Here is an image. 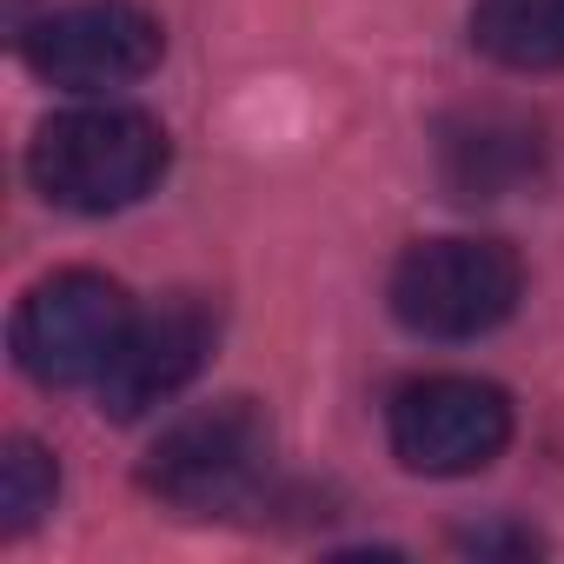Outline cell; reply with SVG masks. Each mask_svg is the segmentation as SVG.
I'll return each instance as SVG.
<instances>
[{
    "label": "cell",
    "instance_id": "30bf717a",
    "mask_svg": "<svg viewBox=\"0 0 564 564\" xmlns=\"http://www.w3.org/2000/svg\"><path fill=\"white\" fill-rule=\"evenodd\" d=\"M54 491H61V465L41 438H8L0 452V531H28L41 524V511H54Z\"/></svg>",
    "mask_w": 564,
    "mask_h": 564
},
{
    "label": "cell",
    "instance_id": "277c9868",
    "mask_svg": "<svg viewBox=\"0 0 564 564\" xmlns=\"http://www.w3.org/2000/svg\"><path fill=\"white\" fill-rule=\"evenodd\" d=\"M272 432L252 412V399H219L193 419H180L140 465V485L173 511H226L239 505L265 471Z\"/></svg>",
    "mask_w": 564,
    "mask_h": 564
},
{
    "label": "cell",
    "instance_id": "52a82bcc",
    "mask_svg": "<svg viewBox=\"0 0 564 564\" xmlns=\"http://www.w3.org/2000/svg\"><path fill=\"white\" fill-rule=\"evenodd\" d=\"M213 339H219V319H213L206 300H193V293L160 300L153 313H140V319L127 326L113 366L100 372V412L127 425V419L166 405L173 392H186V386L199 379Z\"/></svg>",
    "mask_w": 564,
    "mask_h": 564
},
{
    "label": "cell",
    "instance_id": "9c48e42d",
    "mask_svg": "<svg viewBox=\"0 0 564 564\" xmlns=\"http://www.w3.org/2000/svg\"><path fill=\"white\" fill-rule=\"evenodd\" d=\"M471 47L511 74H557L564 67V0H478Z\"/></svg>",
    "mask_w": 564,
    "mask_h": 564
},
{
    "label": "cell",
    "instance_id": "5b68a950",
    "mask_svg": "<svg viewBox=\"0 0 564 564\" xmlns=\"http://www.w3.org/2000/svg\"><path fill=\"white\" fill-rule=\"evenodd\" d=\"M386 432H392V458L405 471H419V478H465V471H485L511 445V399L498 386L458 379V372L412 379L392 399Z\"/></svg>",
    "mask_w": 564,
    "mask_h": 564
},
{
    "label": "cell",
    "instance_id": "6da1fadb",
    "mask_svg": "<svg viewBox=\"0 0 564 564\" xmlns=\"http://www.w3.org/2000/svg\"><path fill=\"white\" fill-rule=\"evenodd\" d=\"M28 173L67 213H120L160 186L166 133L140 107H74L34 133Z\"/></svg>",
    "mask_w": 564,
    "mask_h": 564
},
{
    "label": "cell",
    "instance_id": "8992f818",
    "mask_svg": "<svg viewBox=\"0 0 564 564\" xmlns=\"http://www.w3.org/2000/svg\"><path fill=\"white\" fill-rule=\"evenodd\" d=\"M160 47H166L160 21L133 0H80V8H61L21 34L28 67L67 94H107V87L147 80L160 67Z\"/></svg>",
    "mask_w": 564,
    "mask_h": 564
},
{
    "label": "cell",
    "instance_id": "ba28073f",
    "mask_svg": "<svg viewBox=\"0 0 564 564\" xmlns=\"http://www.w3.org/2000/svg\"><path fill=\"white\" fill-rule=\"evenodd\" d=\"M438 166H445V186L458 199H505L518 193L524 180H538L544 166V133L538 120L524 113H505V107H471L445 127L438 140Z\"/></svg>",
    "mask_w": 564,
    "mask_h": 564
},
{
    "label": "cell",
    "instance_id": "3957f363",
    "mask_svg": "<svg viewBox=\"0 0 564 564\" xmlns=\"http://www.w3.org/2000/svg\"><path fill=\"white\" fill-rule=\"evenodd\" d=\"M127 326L133 306L107 272H54L14 313V359L34 386H100Z\"/></svg>",
    "mask_w": 564,
    "mask_h": 564
},
{
    "label": "cell",
    "instance_id": "7a4b0ae2",
    "mask_svg": "<svg viewBox=\"0 0 564 564\" xmlns=\"http://www.w3.org/2000/svg\"><path fill=\"white\" fill-rule=\"evenodd\" d=\"M524 265L505 239H425L392 272V313L419 339H478L518 313Z\"/></svg>",
    "mask_w": 564,
    "mask_h": 564
},
{
    "label": "cell",
    "instance_id": "8fae6325",
    "mask_svg": "<svg viewBox=\"0 0 564 564\" xmlns=\"http://www.w3.org/2000/svg\"><path fill=\"white\" fill-rule=\"evenodd\" d=\"M465 551H538V538L531 531H465Z\"/></svg>",
    "mask_w": 564,
    "mask_h": 564
}]
</instances>
